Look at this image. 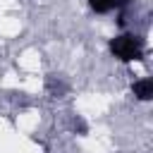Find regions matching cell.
Here are the masks:
<instances>
[{
    "instance_id": "6da1fadb",
    "label": "cell",
    "mask_w": 153,
    "mask_h": 153,
    "mask_svg": "<svg viewBox=\"0 0 153 153\" xmlns=\"http://www.w3.org/2000/svg\"><path fill=\"white\" fill-rule=\"evenodd\" d=\"M108 50L115 60L129 65V62H139L146 55V38L139 31H120L117 36H112L108 41Z\"/></svg>"
},
{
    "instance_id": "7a4b0ae2",
    "label": "cell",
    "mask_w": 153,
    "mask_h": 153,
    "mask_svg": "<svg viewBox=\"0 0 153 153\" xmlns=\"http://www.w3.org/2000/svg\"><path fill=\"white\" fill-rule=\"evenodd\" d=\"M131 0H86L88 10L93 14H112V12H120L129 5Z\"/></svg>"
},
{
    "instance_id": "3957f363",
    "label": "cell",
    "mask_w": 153,
    "mask_h": 153,
    "mask_svg": "<svg viewBox=\"0 0 153 153\" xmlns=\"http://www.w3.org/2000/svg\"><path fill=\"white\" fill-rule=\"evenodd\" d=\"M131 96L141 103L153 100V79L151 76H141L136 81H131Z\"/></svg>"
}]
</instances>
